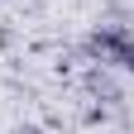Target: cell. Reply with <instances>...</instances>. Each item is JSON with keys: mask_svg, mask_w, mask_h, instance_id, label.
<instances>
[{"mask_svg": "<svg viewBox=\"0 0 134 134\" xmlns=\"http://www.w3.org/2000/svg\"><path fill=\"white\" fill-rule=\"evenodd\" d=\"M86 48H91L100 62H110V67H120V72L134 77V34L125 24H96L91 38H86Z\"/></svg>", "mask_w": 134, "mask_h": 134, "instance_id": "1", "label": "cell"}]
</instances>
